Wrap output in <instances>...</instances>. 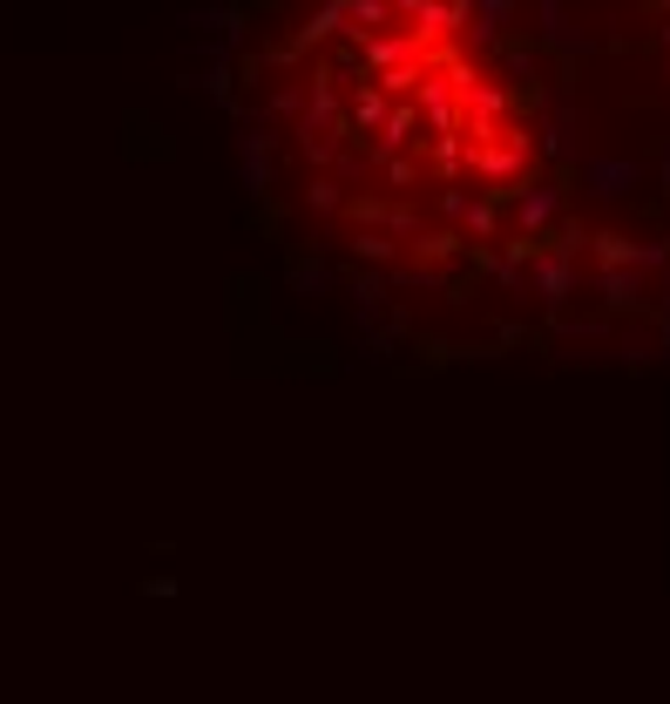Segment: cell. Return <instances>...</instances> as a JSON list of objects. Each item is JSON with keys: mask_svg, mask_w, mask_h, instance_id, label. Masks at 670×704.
I'll use <instances>...</instances> for the list:
<instances>
[{"mask_svg": "<svg viewBox=\"0 0 670 704\" xmlns=\"http://www.w3.org/2000/svg\"><path fill=\"white\" fill-rule=\"evenodd\" d=\"M583 183H589L596 197H630V190L643 183V170H637V162H589Z\"/></svg>", "mask_w": 670, "mask_h": 704, "instance_id": "cell-1", "label": "cell"}, {"mask_svg": "<svg viewBox=\"0 0 670 704\" xmlns=\"http://www.w3.org/2000/svg\"><path fill=\"white\" fill-rule=\"evenodd\" d=\"M542 34L563 41V48H576V28H569V14H563V0H542Z\"/></svg>", "mask_w": 670, "mask_h": 704, "instance_id": "cell-2", "label": "cell"}, {"mask_svg": "<svg viewBox=\"0 0 670 704\" xmlns=\"http://www.w3.org/2000/svg\"><path fill=\"white\" fill-rule=\"evenodd\" d=\"M555 203H563V197H555V190H528L515 217H522V224H548V217H555Z\"/></svg>", "mask_w": 670, "mask_h": 704, "instance_id": "cell-3", "label": "cell"}, {"mask_svg": "<svg viewBox=\"0 0 670 704\" xmlns=\"http://www.w3.org/2000/svg\"><path fill=\"white\" fill-rule=\"evenodd\" d=\"M515 162H522V149H488L481 170H488V177H515Z\"/></svg>", "mask_w": 670, "mask_h": 704, "instance_id": "cell-4", "label": "cell"}, {"mask_svg": "<svg viewBox=\"0 0 670 704\" xmlns=\"http://www.w3.org/2000/svg\"><path fill=\"white\" fill-rule=\"evenodd\" d=\"M542 292H569V264L548 258V264H542Z\"/></svg>", "mask_w": 670, "mask_h": 704, "instance_id": "cell-5", "label": "cell"}]
</instances>
